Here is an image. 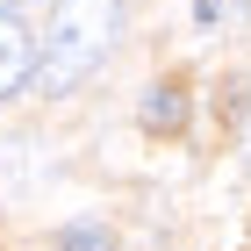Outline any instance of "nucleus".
<instances>
[{"mask_svg": "<svg viewBox=\"0 0 251 251\" xmlns=\"http://www.w3.org/2000/svg\"><path fill=\"white\" fill-rule=\"evenodd\" d=\"M36 86V36L22 29L15 0H0V100H22Z\"/></svg>", "mask_w": 251, "mask_h": 251, "instance_id": "2", "label": "nucleus"}, {"mask_svg": "<svg viewBox=\"0 0 251 251\" xmlns=\"http://www.w3.org/2000/svg\"><path fill=\"white\" fill-rule=\"evenodd\" d=\"M115 36H122V0H58L50 29L36 36V86L29 94H43V100L72 94L79 79L100 72V58L115 50Z\"/></svg>", "mask_w": 251, "mask_h": 251, "instance_id": "1", "label": "nucleus"}, {"mask_svg": "<svg viewBox=\"0 0 251 251\" xmlns=\"http://www.w3.org/2000/svg\"><path fill=\"white\" fill-rule=\"evenodd\" d=\"M194 15H201V22H223V0H194Z\"/></svg>", "mask_w": 251, "mask_h": 251, "instance_id": "5", "label": "nucleus"}, {"mask_svg": "<svg viewBox=\"0 0 251 251\" xmlns=\"http://www.w3.org/2000/svg\"><path fill=\"white\" fill-rule=\"evenodd\" d=\"M136 122L151 136H179L187 129V86H179V79H158L151 94H144V108H136Z\"/></svg>", "mask_w": 251, "mask_h": 251, "instance_id": "3", "label": "nucleus"}, {"mask_svg": "<svg viewBox=\"0 0 251 251\" xmlns=\"http://www.w3.org/2000/svg\"><path fill=\"white\" fill-rule=\"evenodd\" d=\"M58 251H115V244H108V230H94V223H72V230H58Z\"/></svg>", "mask_w": 251, "mask_h": 251, "instance_id": "4", "label": "nucleus"}]
</instances>
